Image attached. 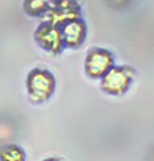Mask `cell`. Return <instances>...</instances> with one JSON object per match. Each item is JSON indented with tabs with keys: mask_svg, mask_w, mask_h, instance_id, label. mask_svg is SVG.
<instances>
[{
	"mask_svg": "<svg viewBox=\"0 0 154 161\" xmlns=\"http://www.w3.org/2000/svg\"><path fill=\"white\" fill-rule=\"evenodd\" d=\"M115 4H121V3H123V2H126V0H113Z\"/></svg>",
	"mask_w": 154,
	"mask_h": 161,
	"instance_id": "10",
	"label": "cell"
},
{
	"mask_svg": "<svg viewBox=\"0 0 154 161\" xmlns=\"http://www.w3.org/2000/svg\"><path fill=\"white\" fill-rule=\"evenodd\" d=\"M27 89L31 99L36 102L47 101L55 90V80L51 73L44 69H34L28 74Z\"/></svg>",
	"mask_w": 154,
	"mask_h": 161,
	"instance_id": "1",
	"label": "cell"
},
{
	"mask_svg": "<svg viewBox=\"0 0 154 161\" xmlns=\"http://www.w3.org/2000/svg\"><path fill=\"white\" fill-rule=\"evenodd\" d=\"M44 161H59V160H56V158H47V160H44Z\"/></svg>",
	"mask_w": 154,
	"mask_h": 161,
	"instance_id": "11",
	"label": "cell"
},
{
	"mask_svg": "<svg viewBox=\"0 0 154 161\" xmlns=\"http://www.w3.org/2000/svg\"><path fill=\"white\" fill-rule=\"evenodd\" d=\"M134 71L130 67H111L102 77V89L109 94H123L130 86Z\"/></svg>",
	"mask_w": 154,
	"mask_h": 161,
	"instance_id": "2",
	"label": "cell"
},
{
	"mask_svg": "<svg viewBox=\"0 0 154 161\" xmlns=\"http://www.w3.org/2000/svg\"><path fill=\"white\" fill-rule=\"evenodd\" d=\"M35 39L39 46H42L46 51L52 54L61 53L64 46L61 27L54 26L50 22L39 26V28L35 31Z\"/></svg>",
	"mask_w": 154,
	"mask_h": 161,
	"instance_id": "3",
	"label": "cell"
},
{
	"mask_svg": "<svg viewBox=\"0 0 154 161\" xmlns=\"http://www.w3.org/2000/svg\"><path fill=\"white\" fill-rule=\"evenodd\" d=\"M81 18V9H79L77 3L72 4H59L54 6L48 11V19L47 22L56 27H62L63 24L71 22L74 19Z\"/></svg>",
	"mask_w": 154,
	"mask_h": 161,
	"instance_id": "5",
	"label": "cell"
},
{
	"mask_svg": "<svg viewBox=\"0 0 154 161\" xmlns=\"http://www.w3.org/2000/svg\"><path fill=\"white\" fill-rule=\"evenodd\" d=\"M52 7L54 0H26L24 2V9L28 15H32V16H39L50 11Z\"/></svg>",
	"mask_w": 154,
	"mask_h": 161,
	"instance_id": "7",
	"label": "cell"
},
{
	"mask_svg": "<svg viewBox=\"0 0 154 161\" xmlns=\"http://www.w3.org/2000/svg\"><path fill=\"white\" fill-rule=\"evenodd\" d=\"M64 46L78 47L81 46L86 36V26L81 19H74L61 27Z\"/></svg>",
	"mask_w": 154,
	"mask_h": 161,
	"instance_id": "6",
	"label": "cell"
},
{
	"mask_svg": "<svg viewBox=\"0 0 154 161\" xmlns=\"http://www.w3.org/2000/svg\"><path fill=\"white\" fill-rule=\"evenodd\" d=\"M113 67V55L103 48H94L86 57L84 69L88 77L101 78Z\"/></svg>",
	"mask_w": 154,
	"mask_h": 161,
	"instance_id": "4",
	"label": "cell"
},
{
	"mask_svg": "<svg viewBox=\"0 0 154 161\" xmlns=\"http://www.w3.org/2000/svg\"><path fill=\"white\" fill-rule=\"evenodd\" d=\"M0 161H24V152L16 145H4L0 148Z\"/></svg>",
	"mask_w": 154,
	"mask_h": 161,
	"instance_id": "8",
	"label": "cell"
},
{
	"mask_svg": "<svg viewBox=\"0 0 154 161\" xmlns=\"http://www.w3.org/2000/svg\"><path fill=\"white\" fill-rule=\"evenodd\" d=\"M77 3V0H54V6H59V4H72Z\"/></svg>",
	"mask_w": 154,
	"mask_h": 161,
	"instance_id": "9",
	"label": "cell"
}]
</instances>
